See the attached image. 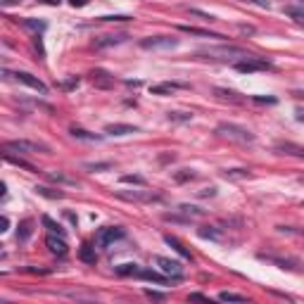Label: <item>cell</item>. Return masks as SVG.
Returning <instances> with one entry per match:
<instances>
[{"label": "cell", "instance_id": "obj_1", "mask_svg": "<svg viewBox=\"0 0 304 304\" xmlns=\"http://www.w3.org/2000/svg\"><path fill=\"white\" fill-rule=\"evenodd\" d=\"M216 133H219L221 138L236 140V143H242V145H247V143H254V133H252L250 129H245V126H238V124H231V121H224V124H219V126H216Z\"/></svg>", "mask_w": 304, "mask_h": 304}, {"label": "cell", "instance_id": "obj_2", "mask_svg": "<svg viewBox=\"0 0 304 304\" xmlns=\"http://www.w3.org/2000/svg\"><path fill=\"white\" fill-rule=\"evenodd\" d=\"M126 236V231L121 228V226H105V228H100L98 233H95V245L98 247H107V245H112L114 240H121Z\"/></svg>", "mask_w": 304, "mask_h": 304}, {"label": "cell", "instance_id": "obj_3", "mask_svg": "<svg viewBox=\"0 0 304 304\" xmlns=\"http://www.w3.org/2000/svg\"><path fill=\"white\" fill-rule=\"evenodd\" d=\"M5 150L10 152H19V155H36V152H48V145H40V143H31V140H7Z\"/></svg>", "mask_w": 304, "mask_h": 304}, {"label": "cell", "instance_id": "obj_4", "mask_svg": "<svg viewBox=\"0 0 304 304\" xmlns=\"http://www.w3.org/2000/svg\"><path fill=\"white\" fill-rule=\"evenodd\" d=\"M176 45H178V38H173V36H150V38L140 40V48H145V50H169Z\"/></svg>", "mask_w": 304, "mask_h": 304}, {"label": "cell", "instance_id": "obj_5", "mask_svg": "<svg viewBox=\"0 0 304 304\" xmlns=\"http://www.w3.org/2000/svg\"><path fill=\"white\" fill-rule=\"evenodd\" d=\"M204 55V60H228V57H233V55H245L240 48L236 45H221V48H207V50H200L198 57Z\"/></svg>", "mask_w": 304, "mask_h": 304}, {"label": "cell", "instance_id": "obj_6", "mask_svg": "<svg viewBox=\"0 0 304 304\" xmlns=\"http://www.w3.org/2000/svg\"><path fill=\"white\" fill-rule=\"evenodd\" d=\"M259 259L271 262V264L280 266V269H288V271H302L300 259H295V257H280V254H266V252H259Z\"/></svg>", "mask_w": 304, "mask_h": 304}, {"label": "cell", "instance_id": "obj_7", "mask_svg": "<svg viewBox=\"0 0 304 304\" xmlns=\"http://www.w3.org/2000/svg\"><path fill=\"white\" fill-rule=\"evenodd\" d=\"M5 76H14V81H19V83H24V86H29V88H34V91L38 93H48V86L43 83V81L38 79V76H34V74H29V71H14V74H10V71H5Z\"/></svg>", "mask_w": 304, "mask_h": 304}, {"label": "cell", "instance_id": "obj_8", "mask_svg": "<svg viewBox=\"0 0 304 304\" xmlns=\"http://www.w3.org/2000/svg\"><path fill=\"white\" fill-rule=\"evenodd\" d=\"M117 198L126 200V202H159V195H152L145 190H119Z\"/></svg>", "mask_w": 304, "mask_h": 304}, {"label": "cell", "instance_id": "obj_9", "mask_svg": "<svg viewBox=\"0 0 304 304\" xmlns=\"http://www.w3.org/2000/svg\"><path fill=\"white\" fill-rule=\"evenodd\" d=\"M155 264L162 269V273H167V276H171L173 280H181V264L178 262H173V259H167V257H155Z\"/></svg>", "mask_w": 304, "mask_h": 304}, {"label": "cell", "instance_id": "obj_10", "mask_svg": "<svg viewBox=\"0 0 304 304\" xmlns=\"http://www.w3.org/2000/svg\"><path fill=\"white\" fill-rule=\"evenodd\" d=\"M238 71L242 74H252V71H259V69H271V62H266V60H259V57H247L245 62H238L236 65Z\"/></svg>", "mask_w": 304, "mask_h": 304}, {"label": "cell", "instance_id": "obj_11", "mask_svg": "<svg viewBox=\"0 0 304 304\" xmlns=\"http://www.w3.org/2000/svg\"><path fill=\"white\" fill-rule=\"evenodd\" d=\"M276 152L280 155H288V157H297V159H304V145H297V143H276Z\"/></svg>", "mask_w": 304, "mask_h": 304}, {"label": "cell", "instance_id": "obj_12", "mask_svg": "<svg viewBox=\"0 0 304 304\" xmlns=\"http://www.w3.org/2000/svg\"><path fill=\"white\" fill-rule=\"evenodd\" d=\"M45 245H48V250L53 252V254H60V257H65L67 254L65 236H55V233H50V236L45 238Z\"/></svg>", "mask_w": 304, "mask_h": 304}, {"label": "cell", "instance_id": "obj_13", "mask_svg": "<svg viewBox=\"0 0 304 304\" xmlns=\"http://www.w3.org/2000/svg\"><path fill=\"white\" fill-rule=\"evenodd\" d=\"M138 278H143V280H152V283H157V285H167L169 280H173L171 276H162V273H157V271H150V269H140V273H138Z\"/></svg>", "mask_w": 304, "mask_h": 304}, {"label": "cell", "instance_id": "obj_14", "mask_svg": "<svg viewBox=\"0 0 304 304\" xmlns=\"http://www.w3.org/2000/svg\"><path fill=\"white\" fill-rule=\"evenodd\" d=\"M91 76H93V83H95L98 88H112V86H114V76H109L102 69H95Z\"/></svg>", "mask_w": 304, "mask_h": 304}, {"label": "cell", "instance_id": "obj_15", "mask_svg": "<svg viewBox=\"0 0 304 304\" xmlns=\"http://www.w3.org/2000/svg\"><path fill=\"white\" fill-rule=\"evenodd\" d=\"M138 129L131 126V124H107L105 126V133L109 135H129V133H135Z\"/></svg>", "mask_w": 304, "mask_h": 304}, {"label": "cell", "instance_id": "obj_16", "mask_svg": "<svg viewBox=\"0 0 304 304\" xmlns=\"http://www.w3.org/2000/svg\"><path fill=\"white\" fill-rule=\"evenodd\" d=\"M178 88H185L183 83H173V81H167V83H157V86H150V93L152 95H167V93H173Z\"/></svg>", "mask_w": 304, "mask_h": 304}, {"label": "cell", "instance_id": "obj_17", "mask_svg": "<svg viewBox=\"0 0 304 304\" xmlns=\"http://www.w3.org/2000/svg\"><path fill=\"white\" fill-rule=\"evenodd\" d=\"M164 242H167V245H171L173 250L178 252V254H183L185 259H193V254H190V250H188V247H185L183 242H181V240L178 238H173V236H164Z\"/></svg>", "mask_w": 304, "mask_h": 304}, {"label": "cell", "instance_id": "obj_18", "mask_svg": "<svg viewBox=\"0 0 304 304\" xmlns=\"http://www.w3.org/2000/svg\"><path fill=\"white\" fill-rule=\"evenodd\" d=\"M124 40H126V36H102V38H95L93 45L100 50V48H109V45H119Z\"/></svg>", "mask_w": 304, "mask_h": 304}, {"label": "cell", "instance_id": "obj_19", "mask_svg": "<svg viewBox=\"0 0 304 304\" xmlns=\"http://www.w3.org/2000/svg\"><path fill=\"white\" fill-rule=\"evenodd\" d=\"M214 95L219 98V100H226V102H242V98H240L236 91H226V88H214Z\"/></svg>", "mask_w": 304, "mask_h": 304}, {"label": "cell", "instance_id": "obj_20", "mask_svg": "<svg viewBox=\"0 0 304 304\" xmlns=\"http://www.w3.org/2000/svg\"><path fill=\"white\" fill-rule=\"evenodd\" d=\"M79 257L83 259V262H86V264H95V259H98V257H95V247H93V245H88V242L81 247Z\"/></svg>", "mask_w": 304, "mask_h": 304}, {"label": "cell", "instance_id": "obj_21", "mask_svg": "<svg viewBox=\"0 0 304 304\" xmlns=\"http://www.w3.org/2000/svg\"><path fill=\"white\" fill-rule=\"evenodd\" d=\"M36 193L43 195V198H53V200H62L65 198V193L62 190H53V188H45V185H38L36 188Z\"/></svg>", "mask_w": 304, "mask_h": 304}, {"label": "cell", "instance_id": "obj_22", "mask_svg": "<svg viewBox=\"0 0 304 304\" xmlns=\"http://www.w3.org/2000/svg\"><path fill=\"white\" fill-rule=\"evenodd\" d=\"M117 273H119V276H135L138 278L140 266L138 264H121V266H117Z\"/></svg>", "mask_w": 304, "mask_h": 304}, {"label": "cell", "instance_id": "obj_23", "mask_svg": "<svg viewBox=\"0 0 304 304\" xmlns=\"http://www.w3.org/2000/svg\"><path fill=\"white\" fill-rule=\"evenodd\" d=\"M181 31L193 34V36H204V38H224V36H219V34H209V31H204V29H195V27H181Z\"/></svg>", "mask_w": 304, "mask_h": 304}, {"label": "cell", "instance_id": "obj_24", "mask_svg": "<svg viewBox=\"0 0 304 304\" xmlns=\"http://www.w3.org/2000/svg\"><path fill=\"white\" fill-rule=\"evenodd\" d=\"M43 226H45L50 233H55V236H65V228H62L60 224H55L50 216H43Z\"/></svg>", "mask_w": 304, "mask_h": 304}, {"label": "cell", "instance_id": "obj_25", "mask_svg": "<svg viewBox=\"0 0 304 304\" xmlns=\"http://www.w3.org/2000/svg\"><path fill=\"white\" fill-rule=\"evenodd\" d=\"M219 300L221 302H247V297L238 292H219Z\"/></svg>", "mask_w": 304, "mask_h": 304}, {"label": "cell", "instance_id": "obj_26", "mask_svg": "<svg viewBox=\"0 0 304 304\" xmlns=\"http://www.w3.org/2000/svg\"><path fill=\"white\" fill-rule=\"evenodd\" d=\"M285 14L292 17L300 27H304V10H300V7H285Z\"/></svg>", "mask_w": 304, "mask_h": 304}, {"label": "cell", "instance_id": "obj_27", "mask_svg": "<svg viewBox=\"0 0 304 304\" xmlns=\"http://www.w3.org/2000/svg\"><path fill=\"white\" fill-rule=\"evenodd\" d=\"M71 135H74V138H79V140H100V135L83 131V129H71Z\"/></svg>", "mask_w": 304, "mask_h": 304}, {"label": "cell", "instance_id": "obj_28", "mask_svg": "<svg viewBox=\"0 0 304 304\" xmlns=\"http://www.w3.org/2000/svg\"><path fill=\"white\" fill-rule=\"evenodd\" d=\"M29 236H31V221H22L19 231H17V240H19V242H24Z\"/></svg>", "mask_w": 304, "mask_h": 304}, {"label": "cell", "instance_id": "obj_29", "mask_svg": "<svg viewBox=\"0 0 304 304\" xmlns=\"http://www.w3.org/2000/svg\"><path fill=\"white\" fill-rule=\"evenodd\" d=\"M224 176H226V178H247V176H250V171H247V169H228Z\"/></svg>", "mask_w": 304, "mask_h": 304}, {"label": "cell", "instance_id": "obj_30", "mask_svg": "<svg viewBox=\"0 0 304 304\" xmlns=\"http://www.w3.org/2000/svg\"><path fill=\"white\" fill-rule=\"evenodd\" d=\"M22 24L27 29H31V31H43L45 29V22H36V19H24Z\"/></svg>", "mask_w": 304, "mask_h": 304}, {"label": "cell", "instance_id": "obj_31", "mask_svg": "<svg viewBox=\"0 0 304 304\" xmlns=\"http://www.w3.org/2000/svg\"><path fill=\"white\" fill-rule=\"evenodd\" d=\"M193 119V114H188V112H169V121H190Z\"/></svg>", "mask_w": 304, "mask_h": 304}, {"label": "cell", "instance_id": "obj_32", "mask_svg": "<svg viewBox=\"0 0 304 304\" xmlns=\"http://www.w3.org/2000/svg\"><path fill=\"white\" fill-rule=\"evenodd\" d=\"M50 178H53L55 183H69V185H76V181H74V178H67V176H62V173H53V171H50Z\"/></svg>", "mask_w": 304, "mask_h": 304}, {"label": "cell", "instance_id": "obj_33", "mask_svg": "<svg viewBox=\"0 0 304 304\" xmlns=\"http://www.w3.org/2000/svg\"><path fill=\"white\" fill-rule=\"evenodd\" d=\"M178 212L188 214V216H200V214H202V209H198V207H188V204H181V207H178Z\"/></svg>", "mask_w": 304, "mask_h": 304}, {"label": "cell", "instance_id": "obj_34", "mask_svg": "<svg viewBox=\"0 0 304 304\" xmlns=\"http://www.w3.org/2000/svg\"><path fill=\"white\" fill-rule=\"evenodd\" d=\"M238 2H250V5H257V7H264V10H269V7H271V2H269V0H238Z\"/></svg>", "mask_w": 304, "mask_h": 304}, {"label": "cell", "instance_id": "obj_35", "mask_svg": "<svg viewBox=\"0 0 304 304\" xmlns=\"http://www.w3.org/2000/svg\"><path fill=\"white\" fill-rule=\"evenodd\" d=\"M200 236H202V238H212V240H219V238H221V236H219L216 231H212V228H209V231H207V228H202V231H200Z\"/></svg>", "mask_w": 304, "mask_h": 304}, {"label": "cell", "instance_id": "obj_36", "mask_svg": "<svg viewBox=\"0 0 304 304\" xmlns=\"http://www.w3.org/2000/svg\"><path fill=\"white\" fill-rule=\"evenodd\" d=\"M190 14H195V17H202L204 22H214V14H209V12H200V10H190Z\"/></svg>", "mask_w": 304, "mask_h": 304}, {"label": "cell", "instance_id": "obj_37", "mask_svg": "<svg viewBox=\"0 0 304 304\" xmlns=\"http://www.w3.org/2000/svg\"><path fill=\"white\" fill-rule=\"evenodd\" d=\"M112 164L109 162H102V164H86V169H91V171H98V169H109Z\"/></svg>", "mask_w": 304, "mask_h": 304}, {"label": "cell", "instance_id": "obj_38", "mask_svg": "<svg viewBox=\"0 0 304 304\" xmlns=\"http://www.w3.org/2000/svg\"><path fill=\"white\" fill-rule=\"evenodd\" d=\"M121 181H124V183H138V185H143V178H140V176H124Z\"/></svg>", "mask_w": 304, "mask_h": 304}, {"label": "cell", "instance_id": "obj_39", "mask_svg": "<svg viewBox=\"0 0 304 304\" xmlns=\"http://www.w3.org/2000/svg\"><path fill=\"white\" fill-rule=\"evenodd\" d=\"M22 0H0V5H5V7H10V5H19Z\"/></svg>", "mask_w": 304, "mask_h": 304}, {"label": "cell", "instance_id": "obj_40", "mask_svg": "<svg viewBox=\"0 0 304 304\" xmlns=\"http://www.w3.org/2000/svg\"><path fill=\"white\" fill-rule=\"evenodd\" d=\"M74 7H83V5H88V0H69Z\"/></svg>", "mask_w": 304, "mask_h": 304}, {"label": "cell", "instance_id": "obj_41", "mask_svg": "<svg viewBox=\"0 0 304 304\" xmlns=\"http://www.w3.org/2000/svg\"><path fill=\"white\" fill-rule=\"evenodd\" d=\"M147 295H150L152 300H162V297H164V295H159V292H152V290H147Z\"/></svg>", "mask_w": 304, "mask_h": 304}, {"label": "cell", "instance_id": "obj_42", "mask_svg": "<svg viewBox=\"0 0 304 304\" xmlns=\"http://www.w3.org/2000/svg\"><path fill=\"white\" fill-rule=\"evenodd\" d=\"M190 300H207V297H204V295H200V292H193V295H190Z\"/></svg>", "mask_w": 304, "mask_h": 304}, {"label": "cell", "instance_id": "obj_43", "mask_svg": "<svg viewBox=\"0 0 304 304\" xmlns=\"http://www.w3.org/2000/svg\"><path fill=\"white\" fill-rule=\"evenodd\" d=\"M240 31H242V34H254V29L252 27H240Z\"/></svg>", "mask_w": 304, "mask_h": 304}, {"label": "cell", "instance_id": "obj_44", "mask_svg": "<svg viewBox=\"0 0 304 304\" xmlns=\"http://www.w3.org/2000/svg\"><path fill=\"white\" fill-rule=\"evenodd\" d=\"M43 2H50V5H55V2H60V0H43Z\"/></svg>", "mask_w": 304, "mask_h": 304}, {"label": "cell", "instance_id": "obj_45", "mask_svg": "<svg viewBox=\"0 0 304 304\" xmlns=\"http://www.w3.org/2000/svg\"><path fill=\"white\" fill-rule=\"evenodd\" d=\"M297 95H300V98H304V93H297Z\"/></svg>", "mask_w": 304, "mask_h": 304}]
</instances>
